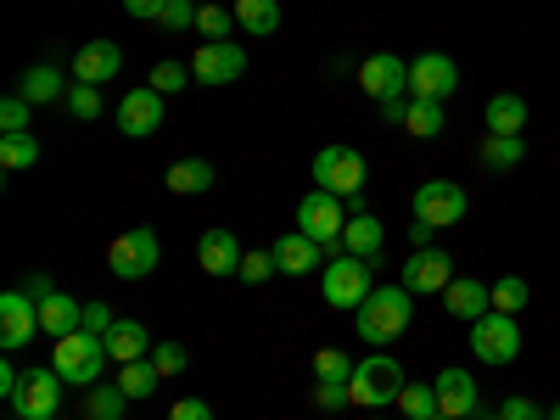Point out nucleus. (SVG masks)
I'll return each instance as SVG.
<instances>
[{"label": "nucleus", "instance_id": "41", "mask_svg": "<svg viewBox=\"0 0 560 420\" xmlns=\"http://www.w3.org/2000/svg\"><path fill=\"white\" fill-rule=\"evenodd\" d=\"M269 275H280V264H275V247H269V253H247V258H242V280H247V287H264Z\"/></svg>", "mask_w": 560, "mask_h": 420}, {"label": "nucleus", "instance_id": "35", "mask_svg": "<svg viewBox=\"0 0 560 420\" xmlns=\"http://www.w3.org/2000/svg\"><path fill=\"white\" fill-rule=\"evenodd\" d=\"M242 23H236V12H224L219 0H208V7H197V34H208V39H230Z\"/></svg>", "mask_w": 560, "mask_h": 420}, {"label": "nucleus", "instance_id": "20", "mask_svg": "<svg viewBox=\"0 0 560 420\" xmlns=\"http://www.w3.org/2000/svg\"><path fill=\"white\" fill-rule=\"evenodd\" d=\"M242 242L230 236V230H208V236L197 242V264H202V275H242Z\"/></svg>", "mask_w": 560, "mask_h": 420}, {"label": "nucleus", "instance_id": "14", "mask_svg": "<svg viewBox=\"0 0 560 420\" xmlns=\"http://www.w3.org/2000/svg\"><path fill=\"white\" fill-rule=\"evenodd\" d=\"M465 208H471V202H465V191H459L454 179H427V185L415 191V219H427V224H438V230L459 224Z\"/></svg>", "mask_w": 560, "mask_h": 420}, {"label": "nucleus", "instance_id": "10", "mask_svg": "<svg viewBox=\"0 0 560 420\" xmlns=\"http://www.w3.org/2000/svg\"><path fill=\"white\" fill-rule=\"evenodd\" d=\"M448 280H454V258L443 247H415L404 258V287L415 298H443L448 292Z\"/></svg>", "mask_w": 560, "mask_h": 420}, {"label": "nucleus", "instance_id": "56", "mask_svg": "<svg viewBox=\"0 0 560 420\" xmlns=\"http://www.w3.org/2000/svg\"><path fill=\"white\" fill-rule=\"evenodd\" d=\"M12 420H28V415H12Z\"/></svg>", "mask_w": 560, "mask_h": 420}, {"label": "nucleus", "instance_id": "24", "mask_svg": "<svg viewBox=\"0 0 560 420\" xmlns=\"http://www.w3.org/2000/svg\"><path fill=\"white\" fill-rule=\"evenodd\" d=\"M18 96H23L28 107H45V102H68V79H62L51 62H39V68H28V73H23Z\"/></svg>", "mask_w": 560, "mask_h": 420}, {"label": "nucleus", "instance_id": "26", "mask_svg": "<svg viewBox=\"0 0 560 420\" xmlns=\"http://www.w3.org/2000/svg\"><path fill=\"white\" fill-rule=\"evenodd\" d=\"M107 353H113V364L152 359V337H147V325H140V319H118L113 331H107Z\"/></svg>", "mask_w": 560, "mask_h": 420}, {"label": "nucleus", "instance_id": "58", "mask_svg": "<svg viewBox=\"0 0 560 420\" xmlns=\"http://www.w3.org/2000/svg\"><path fill=\"white\" fill-rule=\"evenodd\" d=\"M57 420H62V415H57Z\"/></svg>", "mask_w": 560, "mask_h": 420}, {"label": "nucleus", "instance_id": "21", "mask_svg": "<svg viewBox=\"0 0 560 420\" xmlns=\"http://www.w3.org/2000/svg\"><path fill=\"white\" fill-rule=\"evenodd\" d=\"M39 331H45V337H73V331H84V303L68 298V292H51V298L39 303Z\"/></svg>", "mask_w": 560, "mask_h": 420}, {"label": "nucleus", "instance_id": "55", "mask_svg": "<svg viewBox=\"0 0 560 420\" xmlns=\"http://www.w3.org/2000/svg\"><path fill=\"white\" fill-rule=\"evenodd\" d=\"M432 420H454V415H432Z\"/></svg>", "mask_w": 560, "mask_h": 420}, {"label": "nucleus", "instance_id": "8", "mask_svg": "<svg viewBox=\"0 0 560 420\" xmlns=\"http://www.w3.org/2000/svg\"><path fill=\"white\" fill-rule=\"evenodd\" d=\"M158 258H163V247H158V230H124V236L107 247V269L118 275V280H147L152 269H158Z\"/></svg>", "mask_w": 560, "mask_h": 420}, {"label": "nucleus", "instance_id": "39", "mask_svg": "<svg viewBox=\"0 0 560 420\" xmlns=\"http://www.w3.org/2000/svg\"><path fill=\"white\" fill-rule=\"evenodd\" d=\"M197 73H191V62H158L152 68V90H163V96H174V90H185Z\"/></svg>", "mask_w": 560, "mask_h": 420}, {"label": "nucleus", "instance_id": "25", "mask_svg": "<svg viewBox=\"0 0 560 420\" xmlns=\"http://www.w3.org/2000/svg\"><path fill=\"white\" fill-rule=\"evenodd\" d=\"M342 247H348L353 258H370V264H376V258H382V247H387V230H382V219L353 213V219H348V230H342Z\"/></svg>", "mask_w": 560, "mask_h": 420}, {"label": "nucleus", "instance_id": "54", "mask_svg": "<svg viewBox=\"0 0 560 420\" xmlns=\"http://www.w3.org/2000/svg\"><path fill=\"white\" fill-rule=\"evenodd\" d=\"M549 420H560V404H555V409H549Z\"/></svg>", "mask_w": 560, "mask_h": 420}, {"label": "nucleus", "instance_id": "36", "mask_svg": "<svg viewBox=\"0 0 560 420\" xmlns=\"http://www.w3.org/2000/svg\"><path fill=\"white\" fill-rule=\"evenodd\" d=\"M398 409H404L409 420H432V415H443V409H438V387H420V382H409V387L398 393Z\"/></svg>", "mask_w": 560, "mask_h": 420}, {"label": "nucleus", "instance_id": "52", "mask_svg": "<svg viewBox=\"0 0 560 420\" xmlns=\"http://www.w3.org/2000/svg\"><path fill=\"white\" fill-rule=\"evenodd\" d=\"M432 230H438V224H427V219H415V224H409V242H415V247H432Z\"/></svg>", "mask_w": 560, "mask_h": 420}, {"label": "nucleus", "instance_id": "44", "mask_svg": "<svg viewBox=\"0 0 560 420\" xmlns=\"http://www.w3.org/2000/svg\"><path fill=\"white\" fill-rule=\"evenodd\" d=\"M314 404L319 409H342V404H353V387L348 382H319L314 387Z\"/></svg>", "mask_w": 560, "mask_h": 420}, {"label": "nucleus", "instance_id": "17", "mask_svg": "<svg viewBox=\"0 0 560 420\" xmlns=\"http://www.w3.org/2000/svg\"><path fill=\"white\" fill-rule=\"evenodd\" d=\"M158 124H163V90H152V84L124 90V102H118V129L135 135V140H147V135H158Z\"/></svg>", "mask_w": 560, "mask_h": 420}, {"label": "nucleus", "instance_id": "50", "mask_svg": "<svg viewBox=\"0 0 560 420\" xmlns=\"http://www.w3.org/2000/svg\"><path fill=\"white\" fill-rule=\"evenodd\" d=\"M409 102H415V96H393V102H382V118H387V124H404V118H409Z\"/></svg>", "mask_w": 560, "mask_h": 420}, {"label": "nucleus", "instance_id": "5", "mask_svg": "<svg viewBox=\"0 0 560 420\" xmlns=\"http://www.w3.org/2000/svg\"><path fill=\"white\" fill-rule=\"evenodd\" d=\"M353 404H364V409H387V404H398V393L409 387L404 382V370H398V359H387V353H370V359H359V370H353Z\"/></svg>", "mask_w": 560, "mask_h": 420}, {"label": "nucleus", "instance_id": "29", "mask_svg": "<svg viewBox=\"0 0 560 420\" xmlns=\"http://www.w3.org/2000/svg\"><path fill=\"white\" fill-rule=\"evenodd\" d=\"M158 382H163V376H158L152 359H129V364H118V382H113V387H124V398L135 404V398H152Z\"/></svg>", "mask_w": 560, "mask_h": 420}, {"label": "nucleus", "instance_id": "7", "mask_svg": "<svg viewBox=\"0 0 560 420\" xmlns=\"http://www.w3.org/2000/svg\"><path fill=\"white\" fill-rule=\"evenodd\" d=\"M471 353L482 359V364H510L522 353V325H516V314H499V308H488L477 325H471Z\"/></svg>", "mask_w": 560, "mask_h": 420}, {"label": "nucleus", "instance_id": "4", "mask_svg": "<svg viewBox=\"0 0 560 420\" xmlns=\"http://www.w3.org/2000/svg\"><path fill=\"white\" fill-rule=\"evenodd\" d=\"M370 292V258H353V253H342V258H325V269H319V298L331 303V308H359Z\"/></svg>", "mask_w": 560, "mask_h": 420}, {"label": "nucleus", "instance_id": "12", "mask_svg": "<svg viewBox=\"0 0 560 420\" xmlns=\"http://www.w3.org/2000/svg\"><path fill=\"white\" fill-rule=\"evenodd\" d=\"M191 73H197V84H236L247 73V51L236 39H208L191 57Z\"/></svg>", "mask_w": 560, "mask_h": 420}, {"label": "nucleus", "instance_id": "43", "mask_svg": "<svg viewBox=\"0 0 560 420\" xmlns=\"http://www.w3.org/2000/svg\"><path fill=\"white\" fill-rule=\"evenodd\" d=\"M28 129V102L12 96V102H0V135H23Z\"/></svg>", "mask_w": 560, "mask_h": 420}, {"label": "nucleus", "instance_id": "18", "mask_svg": "<svg viewBox=\"0 0 560 420\" xmlns=\"http://www.w3.org/2000/svg\"><path fill=\"white\" fill-rule=\"evenodd\" d=\"M118 68H124V51L113 39H90V45H79V57H73V84H107V79H118Z\"/></svg>", "mask_w": 560, "mask_h": 420}, {"label": "nucleus", "instance_id": "15", "mask_svg": "<svg viewBox=\"0 0 560 420\" xmlns=\"http://www.w3.org/2000/svg\"><path fill=\"white\" fill-rule=\"evenodd\" d=\"M34 331H39V303H34L23 287L0 298V348L18 353V348L34 342Z\"/></svg>", "mask_w": 560, "mask_h": 420}, {"label": "nucleus", "instance_id": "37", "mask_svg": "<svg viewBox=\"0 0 560 420\" xmlns=\"http://www.w3.org/2000/svg\"><path fill=\"white\" fill-rule=\"evenodd\" d=\"M527 298H533V292H527V280H522V275L493 280V308H499V314H522V308H527Z\"/></svg>", "mask_w": 560, "mask_h": 420}, {"label": "nucleus", "instance_id": "42", "mask_svg": "<svg viewBox=\"0 0 560 420\" xmlns=\"http://www.w3.org/2000/svg\"><path fill=\"white\" fill-rule=\"evenodd\" d=\"M152 364H158V376H179V370L191 364V353H185L179 342H158L152 348Z\"/></svg>", "mask_w": 560, "mask_h": 420}, {"label": "nucleus", "instance_id": "2", "mask_svg": "<svg viewBox=\"0 0 560 420\" xmlns=\"http://www.w3.org/2000/svg\"><path fill=\"white\" fill-rule=\"evenodd\" d=\"M51 364H57V376H62L68 387H96V382H102V370L113 364V353H107V337H96V331H73V337H57Z\"/></svg>", "mask_w": 560, "mask_h": 420}, {"label": "nucleus", "instance_id": "1", "mask_svg": "<svg viewBox=\"0 0 560 420\" xmlns=\"http://www.w3.org/2000/svg\"><path fill=\"white\" fill-rule=\"evenodd\" d=\"M353 319H359V337L364 342H376V348H393L404 331H409V319H415V292L404 287H376L359 308H353Z\"/></svg>", "mask_w": 560, "mask_h": 420}, {"label": "nucleus", "instance_id": "16", "mask_svg": "<svg viewBox=\"0 0 560 420\" xmlns=\"http://www.w3.org/2000/svg\"><path fill=\"white\" fill-rule=\"evenodd\" d=\"M432 387H438V409H443V415H454V420L482 415V393H477V376H471V370L448 364V370H438Z\"/></svg>", "mask_w": 560, "mask_h": 420}, {"label": "nucleus", "instance_id": "28", "mask_svg": "<svg viewBox=\"0 0 560 420\" xmlns=\"http://www.w3.org/2000/svg\"><path fill=\"white\" fill-rule=\"evenodd\" d=\"M522 158H527V140L522 135H488L482 140V168H493V174L522 168Z\"/></svg>", "mask_w": 560, "mask_h": 420}, {"label": "nucleus", "instance_id": "57", "mask_svg": "<svg viewBox=\"0 0 560 420\" xmlns=\"http://www.w3.org/2000/svg\"><path fill=\"white\" fill-rule=\"evenodd\" d=\"M197 7H208V0H197Z\"/></svg>", "mask_w": 560, "mask_h": 420}, {"label": "nucleus", "instance_id": "19", "mask_svg": "<svg viewBox=\"0 0 560 420\" xmlns=\"http://www.w3.org/2000/svg\"><path fill=\"white\" fill-rule=\"evenodd\" d=\"M443 308H448L454 319H465V325H477V319L493 308V287H482V280H471V275H454L448 292H443Z\"/></svg>", "mask_w": 560, "mask_h": 420}, {"label": "nucleus", "instance_id": "31", "mask_svg": "<svg viewBox=\"0 0 560 420\" xmlns=\"http://www.w3.org/2000/svg\"><path fill=\"white\" fill-rule=\"evenodd\" d=\"M39 163V140L23 129V135H0V168H34Z\"/></svg>", "mask_w": 560, "mask_h": 420}, {"label": "nucleus", "instance_id": "38", "mask_svg": "<svg viewBox=\"0 0 560 420\" xmlns=\"http://www.w3.org/2000/svg\"><path fill=\"white\" fill-rule=\"evenodd\" d=\"M68 113L84 118V124L102 118V90H96V84H68Z\"/></svg>", "mask_w": 560, "mask_h": 420}, {"label": "nucleus", "instance_id": "9", "mask_svg": "<svg viewBox=\"0 0 560 420\" xmlns=\"http://www.w3.org/2000/svg\"><path fill=\"white\" fill-rule=\"evenodd\" d=\"M62 376H57V364H34L28 376H23V393L12 398V409L18 415H28V420H57L62 415Z\"/></svg>", "mask_w": 560, "mask_h": 420}, {"label": "nucleus", "instance_id": "33", "mask_svg": "<svg viewBox=\"0 0 560 420\" xmlns=\"http://www.w3.org/2000/svg\"><path fill=\"white\" fill-rule=\"evenodd\" d=\"M124 387H90L84 393V420H124Z\"/></svg>", "mask_w": 560, "mask_h": 420}, {"label": "nucleus", "instance_id": "3", "mask_svg": "<svg viewBox=\"0 0 560 420\" xmlns=\"http://www.w3.org/2000/svg\"><path fill=\"white\" fill-rule=\"evenodd\" d=\"M298 230L325 247V258H342V253H348V247H342L348 202H342V197H331V191H308V197L298 202Z\"/></svg>", "mask_w": 560, "mask_h": 420}, {"label": "nucleus", "instance_id": "53", "mask_svg": "<svg viewBox=\"0 0 560 420\" xmlns=\"http://www.w3.org/2000/svg\"><path fill=\"white\" fill-rule=\"evenodd\" d=\"M471 420H504V415H471Z\"/></svg>", "mask_w": 560, "mask_h": 420}, {"label": "nucleus", "instance_id": "49", "mask_svg": "<svg viewBox=\"0 0 560 420\" xmlns=\"http://www.w3.org/2000/svg\"><path fill=\"white\" fill-rule=\"evenodd\" d=\"M23 292H28V298H34V303H45V298H51V292H57V287H51V275H45V269H34V275H28V280H23Z\"/></svg>", "mask_w": 560, "mask_h": 420}, {"label": "nucleus", "instance_id": "46", "mask_svg": "<svg viewBox=\"0 0 560 420\" xmlns=\"http://www.w3.org/2000/svg\"><path fill=\"white\" fill-rule=\"evenodd\" d=\"M168 420H213V404H208V398H179V404L168 409Z\"/></svg>", "mask_w": 560, "mask_h": 420}, {"label": "nucleus", "instance_id": "30", "mask_svg": "<svg viewBox=\"0 0 560 420\" xmlns=\"http://www.w3.org/2000/svg\"><path fill=\"white\" fill-rule=\"evenodd\" d=\"M236 23L242 34H275L280 28V0H236Z\"/></svg>", "mask_w": 560, "mask_h": 420}, {"label": "nucleus", "instance_id": "11", "mask_svg": "<svg viewBox=\"0 0 560 420\" xmlns=\"http://www.w3.org/2000/svg\"><path fill=\"white\" fill-rule=\"evenodd\" d=\"M454 90H459V68H454V57L427 51V57H415V62H409V96H415V102H448Z\"/></svg>", "mask_w": 560, "mask_h": 420}, {"label": "nucleus", "instance_id": "6", "mask_svg": "<svg viewBox=\"0 0 560 420\" xmlns=\"http://www.w3.org/2000/svg\"><path fill=\"white\" fill-rule=\"evenodd\" d=\"M314 191H331V197H359L364 191V158L353 147H325L314 158Z\"/></svg>", "mask_w": 560, "mask_h": 420}, {"label": "nucleus", "instance_id": "40", "mask_svg": "<svg viewBox=\"0 0 560 420\" xmlns=\"http://www.w3.org/2000/svg\"><path fill=\"white\" fill-rule=\"evenodd\" d=\"M152 23H163V28H197V0H163V12Z\"/></svg>", "mask_w": 560, "mask_h": 420}, {"label": "nucleus", "instance_id": "23", "mask_svg": "<svg viewBox=\"0 0 560 420\" xmlns=\"http://www.w3.org/2000/svg\"><path fill=\"white\" fill-rule=\"evenodd\" d=\"M213 163L208 158H179L168 174H163V185H168V191L174 197H202V191H213Z\"/></svg>", "mask_w": 560, "mask_h": 420}, {"label": "nucleus", "instance_id": "48", "mask_svg": "<svg viewBox=\"0 0 560 420\" xmlns=\"http://www.w3.org/2000/svg\"><path fill=\"white\" fill-rule=\"evenodd\" d=\"M18 393H23V370H18V364L7 359V364H0V398H7V404H12Z\"/></svg>", "mask_w": 560, "mask_h": 420}, {"label": "nucleus", "instance_id": "51", "mask_svg": "<svg viewBox=\"0 0 560 420\" xmlns=\"http://www.w3.org/2000/svg\"><path fill=\"white\" fill-rule=\"evenodd\" d=\"M124 12H129V18H158L163 0H124Z\"/></svg>", "mask_w": 560, "mask_h": 420}, {"label": "nucleus", "instance_id": "22", "mask_svg": "<svg viewBox=\"0 0 560 420\" xmlns=\"http://www.w3.org/2000/svg\"><path fill=\"white\" fill-rule=\"evenodd\" d=\"M319 258H325V247H319L314 236H303V230H292V236H280V242H275V264H280V275H314Z\"/></svg>", "mask_w": 560, "mask_h": 420}, {"label": "nucleus", "instance_id": "45", "mask_svg": "<svg viewBox=\"0 0 560 420\" xmlns=\"http://www.w3.org/2000/svg\"><path fill=\"white\" fill-rule=\"evenodd\" d=\"M118 325V314L107 308V303H84V331H96V337H107Z\"/></svg>", "mask_w": 560, "mask_h": 420}, {"label": "nucleus", "instance_id": "32", "mask_svg": "<svg viewBox=\"0 0 560 420\" xmlns=\"http://www.w3.org/2000/svg\"><path fill=\"white\" fill-rule=\"evenodd\" d=\"M404 129H409L415 140H438V135H443V102H409Z\"/></svg>", "mask_w": 560, "mask_h": 420}, {"label": "nucleus", "instance_id": "34", "mask_svg": "<svg viewBox=\"0 0 560 420\" xmlns=\"http://www.w3.org/2000/svg\"><path fill=\"white\" fill-rule=\"evenodd\" d=\"M359 359H348L342 348H319L314 353V382H353Z\"/></svg>", "mask_w": 560, "mask_h": 420}, {"label": "nucleus", "instance_id": "27", "mask_svg": "<svg viewBox=\"0 0 560 420\" xmlns=\"http://www.w3.org/2000/svg\"><path fill=\"white\" fill-rule=\"evenodd\" d=\"M522 129H527V102L516 90H499L488 102V135H522Z\"/></svg>", "mask_w": 560, "mask_h": 420}, {"label": "nucleus", "instance_id": "13", "mask_svg": "<svg viewBox=\"0 0 560 420\" xmlns=\"http://www.w3.org/2000/svg\"><path fill=\"white\" fill-rule=\"evenodd\" d=\"M359 90L376 102H393V96H409V62L393 57V51H376L359 62Z\"/></svg>", "mask_w": 560, "mask_h": 420}, {"label": "nucleus", "instance_id": "47", "mask_svg": "<svg viewBox=\"0 0 560 420\" xmlns=\"http://www.w3.org/2000/svg\"><path fill=\"white\" fill-rule=\"evenodd\" d=\"M499 415H504V420H544V409H538L533 398H522V393H516V398H504Z\"/></svg>", "mask_w": 560, "mask_h": 420}]
</instances>
